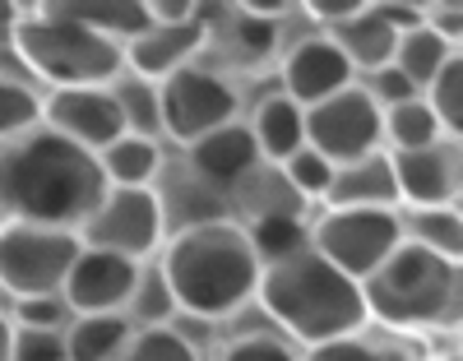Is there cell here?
Wrapping results in <instances>:
<instances>
[{"label":"cell","instance_id":"5b68a950","mask_svg":"<svg viewBox=\"0 0 463 361\" xmlns=\"http://www.w3.org/2000/svg\"><path fill=\"white\" fill-rule=\"evenodd\" d=\"M10 47L43 84H52V93L56 89H107L126 70L116 43L61 19L47 5L19 10V19L10 28Z\"/></svg>","mask_w":463,"mask_h":361},{"label":"cell","instance_id":"83f0119b","mask_svg":"<svg viewBox=\"0 0 463 361\" xmlns=\"http://www.w3.org/2000/svg\"><path fill=\"white\" fill-rule=\"evenodd\" d=\"M121 315L130 319V325H139V329H167L172 319L181 315V310H176V297H172V288H167V278H163L158 264H139V278H135L130 301H126Z\"/></svg>","mask_w":463,"mask_h":361},{"label":"cell","instance_id":"277c9868","mask_svg":"<svg viewBox=\"0 0 463 361\" xmlns=\"http://www.w3.org/2000/svg\"><path fill=\"white\" fill-rule=\"evenodd\" d=\"M458 264L431 255L403 241V246L384 260L366 283V319H384L394 329H436V325H458Z\"/></svg>","mask_w":463,"mask_h":361},{"label":"cell","instance_id":"52a82bcc","mask_svg":"<svg viewBox=\"0 0 463 361\" xmlns=\"http://www.w3.org/2000/svg\"><path fill=\"white\" fill-rule=\"evenodd\" d=\"M80 255V236L37 223H0V292L61 297L65 273Z\"/></svg>","mask_w":463,"mask_h":361},{"label":"cell","instance_id":"74e56055","mask_svg":"<svg viewBox=\"0 0 463 361\" xmlns=\"http://www.w3.org/2000/svg\"><path fill=\"white\" fill-rule=\"evenodd\" d=\"M362 93L380 107V111H390V107H399V102H412V98H421L408 79L394 70V65H380V70H371L366 74V84H362Z\"/></svg>","mask_w":463,"mask_h":361},{"label":"cell","instance_id":"f1b7e54d","mask_svg":"<svg viewBox=\"0 0 463 361\" xmlns=\"http://www.w3.org/2000/svg\"><path fill=\"white\" fill-rule=\"evenodd\" d=\"M232 204H241L250 218H301V199L292 195V185L283 181L279 167H260L237 195H232Z\"/></svg>","mask_w":463,"mask_h":361},{"label":"cell","instance_id":"4fadbf2b","mask_svg":"<svg viewBox=\"0 0 463 361\" xmlns=\"http://www.w3.org/2000/svg\"><path fill=\"white\" fill-rule=\"evenodd\" d=\"M190 176H195L204 190H213L218 199H232L237 195L260 167H264V157L250 139V130L241 126V120H232V126L204 135L185 148V163H181Z\"/></svg>","mask_w":463,"mask_h":361},{"label":"cell","instance_id":"e575fe53","mask_svg":"<svg viewBox=\"0 0 463 361\" xmlns=\"http://www.w3.org/2000/svg\"><path fill=\"white\" fill-rule=\"evenodd\" d=\"M70 319L74 315H70V306L61 297H19L10 325L14 329H65Z\"/></svg>","mask_w":463,"mask_h":361},{"label":"cell","instance_id":"9c48e42d","mask_svg":"<svg viewBox=\"0 0 463 361\" xmlns=\"http://www.w3.org/2000/svg\"><path fill=\"white\" fill-rule=\"evenodd\" d=\"M74 236L89 251H107V255L144 264L167 241L158 195L153 190H107L98 199V209L74 227Z\"/></svg>","mask_w":463,"mask_h":361},{"label":"cell","instance_id":"d590c367","mask_svg":"<svg viewBox=\"0 0 463 361\" xmlns=\"http://www.w3.org/2000/svg\"><path fill=\"white\" fill-rule=\"evenodd\" d=\"M10 361H65V329H14Z\"/></svg>","mask_w":463,"mask_h":361},{"label":"cell","instance_id":"484cf974","mask_svg":"<svg viewBox=\"0 0 463 361\" xmlns=\"http://www.w3.org/2000/svg\"><path fill=\"white\" fill-rule=\"evenodd\" d=\"M445 130L436 126L431 107L412 98V102H399L390 111H380V144H390V153H412V148H431L440 144Z\"/></svg>","mask_w":463,"mask_h":361},{"label":"cell","instance_id":"f546056e","mask_svg":"<svg viewBox=\"0 0 463 361\" xmlns=\"http://www.w3.org/2000/svg\"><path fill=\"white\" fill-rule=\"evenodd\" d=\"M37 126H43V98H37V89L24 84V79L0 74V148Z\"/></svg>","mask_w":463,"mask_h":361},{"label":"cell","instance_id":"9a60e30c","mask_svg":"<svg viewBox=\"0 0 463 361\" xmlns=\"http://www.w3.org/2000/svg\"><path fill=\"white\" fill-rule=\"evenodd\" d=\"M283 98H292L301 111L316 107L334 93H343L347 84H357L353 79V65L343 61V52L334 47L329 33H316V37H301V43H292L283 52Z\"/></svg>","mask_w":463,"mask_h":361},{"label":"cell","instance_id":"5bb4252c","mask_svg":"<svg viewBox=\"0 0 463 361\" xmlns=\"http://www.w3.org/2000/svg\"><path fill=\"white\" fill-rule=\"evenodd\" d=\"M394 185H399V204L408 209H440L458 204V139H440L431 148H412V153H390Z\"/></svg>","mask_w":463,"mask_h":361},{"label":"cell","instance_id":"8992f818","mask_svg":"<svg viewBox=\"0 0 463 361\" xmlns=\"http://www.w3.org/2000/svg\"><path fill=\"white\" fill-rule=\"evenodd\" d=\"M399 246L403 227L394 209H325L311 227V251L353 283H366Z\"/></svg>","mask_w":463,"mask_h":361},{"label":"cell","instance_id":"2e32d148","mask_svg":"<svg viewBox=\"0 0 463 361\" xmlns=\"http://www.w3.org/2000/svg\"><path fill=\"white\" fill-rule=\"evenodd\" d=\"M204 47H209V33L195 19H185V24H153L148 19V28L121 47V65H126V74H139L148 84H163L176 70L200 65Z\"/></svg>","mask_w":463,"mask_h":361},{"label":"cell","instance_id":"d6986e66","mask_svg":"<svg viewBox=\"0 0 463 361\" xmlns=\"http://www.w3.org/2000/svg\"><path fill=\"white\" fill-rule=\"evenodd\" d=\"M163 167H167L163 144L139 139V135H121L98 153V172H102L107 190H153Z\"/></svg>","mask_w":463,"mask_h":361},{"label":"cell","instance_id":"ba28073f","mask_svg":"<svg viewBox=\"0 0 463 361\" xmlns=\"http://www.w3.org/2000/svg\"><path fill=\"white\" fill-rule=\"evenodd\" d=\"M158 111H163V135L176 139L181 148H190L195 139L237 120L241 93L227 74H218L209 65H185L158 84Z\"/></svg>","mask_w":463,"mask_h":361},{"label":"cell","instance_id":"1f68e13d","mask_svg":"<svg viewBox=\"0 0 463 361\" xmlns=\"http://www.w3.org/2000/svg\"><path fill=\"white\" fill-rule=\"evenodd\" d=\"M279 172H283V181L292 185V195L301 199V204H306V199H325V190L334 181V163L320 157L316 148H306V144L288 157V163H279Z\"/></svg>","mask_w":463,"mask_h":361},{"label":"cell","instance_id":"836d02e7","mask_svg":"<svg viewBox=\"0 0 463 361\" xmlns=\"http://www.w3.org/2000/svg\"><path fill=\"white\" fill-rule=\"evenodd\" d=\"M301 361H408V352H399V347H390V343H371V338L353 334V338H334V343L311 347Z\"/></svg>","mask_w":463,"mask_h":361},{"label":"cell","instance_id":"4dcf8cb0","mask_svg":"<svg viewBox=\"0 0 463 361\" xmlns=\"http://www.w3.org/2000/svg\"><path fill=\"white\" fill-rule=\"evenodd\" d=\"M421 102L431 107L436 126L445 130V139H458L463 130V56H449L445 70L427 84V93H421Z\"/></svg>","mask_w":463,"mask_h":361},{"label":"cell","instance_id":"44dd1931","mask_svg":"<svg viewBox=\"0 0 463 361\" xmlns=\"http://www.w3.org/2000/svg\"><path fill=\"white\" fill-rule=\"evenodd\" d=\"M329 37H334V47L343 52V61L353 65V74H357V70L371 74V70H380V65H390V61H394V43H399V33L384 28V24L371 14V5H362L347 24H338Z\"/></svg>","mask_w":463,"mask_h":361},{"label":"cell","instance_id":"30bf717a","mask_svg":"<svg viewBox=\"0 0 463 361\" xmlns=\"http://www.w3.org/2000/svg\"><path fill=\"white\" fill-rule=\"evenodd\" d=\"M306 148L329 157L334 167L380 148V107L362 93V84H347L343 93L306 107Z\"/></svg>","mask_w":463,"mask_h":361},{"label":"cell","instance_id":"d4e9b609","mask_svg":"<svg viewBox=\"0 0 463 361\" xmlns=\"http://www.w3.org/2000/svg\"><path fill=\"white\" fill-rule=\"evenodd\" d=\"M111 98H116V111H121V126L126 135H139V139H163V111H158V84H148L139 74H116L111 79Z\"/></svg>","mask_w":463,"mask_h":361},{"label":"cell","instance_id":"e0dca14e","mask_svg":"<svg viewBox=\"0 0 463 361\" xmlns=\"http://www.w3.org/2000/svg\"><path fill=\"white\" fill-rule=\"evenodd\" d=\"M325 204L329 209H394L399 204V185H394L390 153L375 148V153L357 157V163L334 167V181L325 190Z\"/></svg>","mask_w":463,"mask_h":361},{"label":"cell","instance_id":"ac0fdd59","mask_svg":"<svg viewBox=\"0 0 463 361\" xmlns=\"http://www.w3.org/2000/svg\"><path fill=\"white\" fill-rule=\"evenodd\" d=\"M246 130H250V139H255L264 163L279 167V163H288V157L306 144V111L292 98H283V93H269V98L255 102Z\"/></svg>","mask_w":463,"mask_h":361},{"label":"cell","instance_id":"4316f807","mask_svg":"<svg viewBox=\"0 0 463 361\" xmlns=\"http://www.w3.org/2000/svg\"><path fill=\"white\" fill-rule=\"evenodd\" d=\"M241 232L250 241L260 269L283 264V260H292L301 251H311V227H306L301 218H250Z\"/></svg>","mask_w":463,"mask_h":361},{"label":"cell","instance_id":"603a6c76","mask_svg":"<svg viewBox=\"0 0 463 361\" xmlns=\"http://www.w3.org/2000/svg\"><path fill=\"white\" fill-rule=\"evenodd\" d=\"M403 227V241H412V246L431 251L449 264H458L463 255V218H458V204H440V209H408L399 218Z\"/></svg>","mask_w":463,"mask_h":361},{"label":"cell","instance_id":"ab89813d","mask_svg":"<svg viewBox=\"0 0 463 361\" xmlns=\"http://www.w3.org/2000/svg\"><path fill=\"white\" fill-rule=\"evenodd\" d=\"M153 24H185L190 14H195V5L190 0H153V5H144Z\"/></svg>","mask_w":463,"mask_h":361},{"label":"cell","instance_id":"8fae6325","mask_svg":"<svg viewBox=\"0 0 463 361\" xmlns=\"http://www.w3.org/2000/svg\"><path fill=\"white\" fill-rule=\"evenodd\" d=\"M43 126L70 144L89 148L93 157L121 139L126 126H121V111H116V98H111V84L107 89H56L43 98Z\"/></svg>","mask_w":463,"mask_h":361},{"label":"cell","instance_id":"ffe728a7","mask_svg":"<svg viewBox=\"0 0 463 361\" xmlns=\"http://www.w3.org/2000/svg\"><path fill=\"white\" fill-rule=\"evenodd\" d=\"M47 10H56L61 19L80 24L98 37H107L116 47H126L130 37H139L148 28V10L139 0H47Z\"/></svg>","mask_w":463,"mask_h":361},{"label":"cell","instance_id":"cb8c5ba5","mask_svg":"<svg viewBox=\"0 0 463 361\" xmlns=\"http://www.w3.org/2000/svg\"><path fill=\"white\" fill-rule=\"evenodd\" d=\"M449 56H458L449 43H440V37L427 28V24H417L412 33H399V43H394V70L408 79V84L417 89V93H427V84L445 70V61Z\"/></svg>","mask_w":463,"mask_h":361},{"label":"cell","instance_id":"f35d334b","mask_svg":"<svg viewBox=\"0 0 463 361\" xmlns=\"http://www.w3.org/2000/svg\"><path fill=\"white\" fill-rule=\"evenodd\" d=\"M306 14H311L316 24H325L329 33L338 28V24H347V19H353L357 10H362V0H306V5H301Z\"/></svg>","mask_w":463,"mask_h":361},{"label":"cell","instance_id":"b9f144b4","mask_svg":"<svg viewBox=\"0 0 463 361\" xmlns=\"http://www.w3.org/2000/svg\"><path fill=\"white\" fill-rule=\"evenodd\" d=\"M0 223H5V214H0Z\"/></svg>","mask_w":463,"mask_h":361},{"label":"cell","instance_id":"60d3db41","mask_svg":"<svg viewBox=\"0 0 463 361\" xmlns=\"http://www.w3.org/2000/svg\"><path fill=\"white\" fill-rule=\"evenodd\" d=\"M10 315H0V361H10Z\"/></svg>","mask_w":463,"mask_h":361},{"label":"cell","instance_id":"7a4b0ae2","mask_svg":"<svg viewBox=\"0 0 463 361\" xmlns=\"http://www.w3.org/2000/svg\"><path fill=\"white\" fill-rule=\"evenodd\" d=\"M158 269L176 297V310L195 319H222L232 310H241L260 283V260L241 223L232 218L172 232L163 241Z\"/></svg>","mask_w":463,"mask_h":361},{"label":"cell","instance_id":"7402d4cb","mask_svg":"<svg viewBox=\"0 0 463 361\" xmlns=\"http://www.w3.org/2000/svg\"><path fill=\"white\" fill-rule=\"evenodd\" d=\"M135 325L126 315H74L65 325V361H121Z\"/></svg>","mask_w":463,"mask_h":361},{"label":"cell","instance_id":"3957f363","mask_svg":"<svg viewBox=\"0 0 463 361\" xmlns=\"http://www.w3.org/2000/svg\"><path fill=\"white\" fill-rule=\"evenodd\" d=\"M255 297L306 347H320V343H334V338H353L366 325L362 283H353L347 273L325 264L316 251H301V255H292L283 264L260 269Z\"/></svg>","mask_w":463,"mask_h":361},{"label":"cell","instance_id":"d6a6232c","mask_svg":"<svg viewBox=\"0 0 463 361\" xmlns=\"http://www.w3.org/2000/svg\"><path fill=\"white\" fill-rule=\"evenodd\" d=\"M121 361H200V352L181 329L167 325V329H135Z\"/></svg>","mask_w":463,"mask_h":361},{"label":"cell","instance_id":"6da1fadb","mask_svg":"<svg viewBox=\"0 0 463 361\" xmlns=\"http://www.w3.org/2000/svg\"><path fill=\"white\" fill-rule=\"evenodd\" d=\"M107 195L98 157L37 126L0 148V214L5 223H37L74 232Z\"/></svg>","mask_w":463,"mask_h":361},{"label":"cell","instance_id":"7c38bea8","mask_svg":"<svg viewBox=\"0 0 463 361\" xmlns=\"http://www.w3.org/2000/svg\"><path fill=\"white\" fill-rule=\"evenodd\" d=\"M135 278H139L135 260L80 246V255H74L65 283H61V301L70 306V315H121Z\"/></svg>","mask_w":463,"mask_h":361},{"label":"cell","instance_id":"8d00e7d4","mask_svg":"<svg viewBox=\"0 0 463 361\" xmlns=\"http://www.w3.org/2000/svg\"><path fill=\"white\" fill-rule=\"evenodd\" d=\"M218 361H301L283 338H269V334H241L222 347Z\"/></svg>","mask_w":463,"mask_h":361}]
</instances>
